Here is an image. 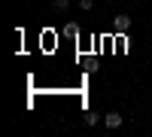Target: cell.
Listing matches in <instances>:
<instances>
[{
  "instance_id": "cell-2",
  "label": "cell",
  "mask_w": 152,
  "mask_h": 137,
  "mask_svg": "<svg viewBox=\"0 0 152 137\" xmlns=\"http://www.w3.org/2000/svg\"><path fill=\"white\" fill-rule=\"evenodd\" d=\"M104 125H107L110 131H116V128L122 125V116H119V113H107V116H104Z\"/></svg>"
},
{
  "instance_id": "cell-3",
  "label": "cell",
  "mask_w": 152,
  "mask_h": 137,
  "mask_svg": "<svg viewBox=\"0 0 152 137\" xmlns=\"http://www.w3.org/2000/svg\"><path fill=\"white\" fill-rule=\"evenodd\" d=\"M97 122H100V113L88 110V113H85V125H97Z\"/></svg>"
},
{
  "instance_id": "cell-1",
  "label": "cell",
  "mask_w": 152,
  "mask_h": 137,
  "mask_svg": "<svg viewBox=\"0 0 152 137\" xmlns=\"http://www.w3.org/2000/svg\"><path fill=\"white\" fill-rule=\"evenodd\" d=\"M113 28H116V34H125V31L131 28V15H125V12L116 15V18H113Z\"/></svg>"
},
{
  "instance_id": "cell-4",
  "label": "cell",
  "mask_w": 152,
  "mask_h": 137,
  "mask_svg": "<svg viewBox=\"0 0 152 137\" xmlns=\"http://www.w3.org/2000/svg\"><path fill=\"white\" fill-rule=\"evenodd\" d=\"M52 6H55V9H58V12H64V9H67V6H70V0H52Z\"/></svg>"
},
{
  "instance_id": "cell-5",
  "label": "cell",
  "mask_w": 152,
  "mask_h": 137,
  "mask_svg": "<svg viewBox=\"0 0 152 137\" xmlns=\"http://www.w3.org/2000/svg\"><path fill=\"white\" fill-rule=\"evenodd\" d=\"M91 3H94V0H79V6H82V9H91Z\"/></svg>"
}]
</instances>
